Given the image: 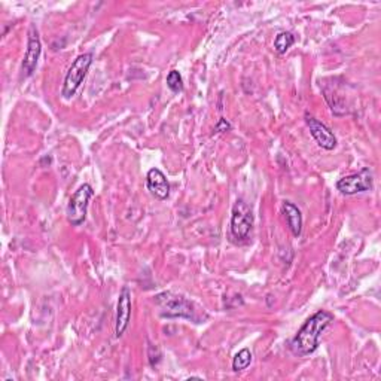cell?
<instances>
[{
  "label": "cell",
  "mask_w": 381,
  "mask_h": 381,
  "mask_svg": "<svg viewBox=\"0 0 381 381\" xmlns=\"http://www.w3.org/2000/svg\"><path fill=\"white\" fill-rule=\"evenodd\" d=\"M333 322L334 316L325 310L317 312L310 319H307V322L301 326L298 334L290 341L292 353L295 356H300V358L314 353L319 347V342H321L323 330Z\"/></svg>",
  "instance_id": "cell-1"
},
{
  "label": "cell",
  "mask_w": 381,
  "mask_h": 381,
  "mask_svg": "<svg viewBox=\"0 0 381 381\" xmlns=\"http://www.w3.org/2000/svg\"><path fill=\"white\" fill-rule=\"evenodd\" d=\"M93 65V54L91 53H85L76 57V60L73 61L70 69L66 73L65 83H63V90H61V95L65 98H72L81 87L82 81L87 76V73Z\"/></svg>",
  "instance_id": "cell-2"
},
{
  "label": "cell",
  "mask_w": 381,
  "mask_h": 381,
  "mask_svg": "<svg viewBox=\"0 0 381 381\" xmlns=\"http://www.w3.org/2000/svg\"><path fill=\"white\" fill-rule=\"evenodd\" d=\"M94 195V191L88 183H83V185L70 196L69 204H67V220L69 224L73 227H79L83 224L85 218H87L88 210V203L91 196Z\"/></svg>",
  "instance_id": "cell-3"
},
{
  "label": "cell",
  "mask_w": 381,
  "mask_h": 381,
  "mask_svg": "<svg viewBox=\"0 0 381 381\" xmlns=\"http://www.w3.org/2000/svg\"><path fill=\"white\" fill-rule=\"evenodd\" d=\"M253 227V213L252 208L244 200H239L232 207L231 216V234L239 241L249 237V232Z\"/></svg>",
  "instance_id": "cell-4"
},
{
  "label": "cell",
  "mask_w": 381,
  "mask_h": 381,
  "mask_svg": "<svg viewBox=\"0 0 381 381\" xmlns=\"http://www.w3.org/2000/svg\"><path fill=\"white\" fill-rule=\"evenodd\" d=\"M155 301L161 309V316L164 317H192V305L183 297H178L171 292H164L156 295Z\"/></svg>",
  "instance_id": "cell-5"
},
{
  "label": "cell",
  "mask_w": 381,
  "mask_h": 381,
  "mask_svg": "<svg viewBox=\"0 0 381 381\" xmlns=\"http://www.w3.org/2000/svg\"><path fill=\"white\" fill-rule=\"evenodd\" d=\"M337 189L344 195H356L373 189V173L370 168H362L359 173L342 178L337 182Z\"/></svg>",
  "instance_id": "cell-6"
},
{
  "label": "cell",
  "mask_w": 381,
  "mask_h": 381,
  "mask_svg": "<svg viewBox=\"0 0 381 381\" xmlns=\"http://www.w3.org/2000/svg\"><path fill=\"white\" fill-rule=\"evenodd\" d=\"M42 53V44H41V38L39 33L36 30L34 26L30 27L29 30V41H27V51L26 55H24V61H22V75L21 78H29L33 75V72L38 67V61Z\"/></svg>",
  "instance_id": "cell-7"
},
{
  "label": "cell",
  "mask_w": 381,
  "mask_h": 381,
  "mask_svg": "<svg viewBox=\"0 0 381 381\" xmlns=\"http://www.w3.org/2000/svg\"><path fill=\"white\" fill-rule=\"evenodd\" d=\"M131 319V290L128 288H122L118 305H116V321H115V334L116 337H122L130 325Z\"/></svg>",
  "instance_id": "cell-8"
},
{
  "label": "cell",
  "mask_w": 381,
  "mask_h": 381,
  "mask_svg": "<svg viewBox=\"0 0 381 381\" xmlns=\"http://www.w3.org/2000/svg\"><path fill=\"white\" fill-rule=\"evenodd\" d=\"M305 122H307V126H309L312 136L314 138L317 145L326 151H333L337 146V138L334 136V133L330 131L323 122H321L309 114H305Z\"/></svg>",
  "instance_id": "cell-9"
},
{
  "label": "cell",
  "mask_w": 381,
  "mask_h": 381,
  "mask_svg": "<svg viewBox=\"0 0 381 381\" xmlns=\"http://www.w3.org/2000/svg\"><path fill=\"white\" fill-rule=\"evenodd\" d=\"M146 185L149 192L158 200H166L170 195V183L161 170L151 168L146 175Z\"/></svg>",
  "instance_id": "cell-10"
},
{
  "label": "cell",
  "mask_w": 381,
  "mask_h": 381,
  "mask_svg": "<svg viewBox=\"0 0 381 381\" xmlns=\"http://www.w3.org/2000/svg\"><path fill=\"white\" fill-rule=\"evenodd\" d=\"M281 210H283V215L286 218V222L292 231V234L295 237H300L302 231V216H301L300 208L290 201H285Z\"/></svg>",
  "instance_id": "cell-11"
},
{
  "label": "cell",
  "mask_w": 381,
  "mask_h": 381,
  "mask_svg": "<svg viewBox=\"0 0 381 381\" xmlns=\"http://www.w3.org/2000/svg\"><path fill=\"white\" fill-rule=\"evenodd\" d=\"M293 44H295V36L290 32H281L276 36L274 49L279 54H285Z\"/></svg>",
  "instance_id": "cell-12"
},
{
  "label": "cell",
  "mask_w": 381,
  "mask_h": 381,
  "mask_svg": "<svg viewBox=\"0 0 381 381\" xmlns=\"http://www.w3.org/2000/svg\"><path fill=\"white\" fill-rule=\"evenodd\" d=\"M250 362H252L250 350L249 349H243L234 356V361H232V370L237 371V373L243 371V370H248Z\"/></svg>",
  "instance_id": "cell-13"
},
{
  "label": "cell",
  "mask_w": 381,
  "mask_h": 381,
  "mask_svg": "<svg viewBox=\"0 0 381 381\" xmlns=\"http://www.w3.org/2000/svg\"><path fill=\"white\" fill-rule=\"evenodd\" d=\"M167 87L173 93H180L183 90V79L178 70H171L167 75Z\"/></svg>",
  "instance_id": "cell-14"
},
{
  "label": "cell",
  "mask_w": 381,
  "mask_h": 381,
  "mask_svg": "<svg viewBox=\"0 0 381 381\" xmlns=\"http://www.w3.org/2000/svg\"><path fill=\"white\" fill-rule=\"evenodd\" d=\"M229 130H231L229 122L227 119H224V118H220L219 122L216 124V127H215V131L216 133H225V131H229Z\"/></svg>",
  "instance_id": "cell-15"
}]
</instances>
